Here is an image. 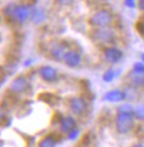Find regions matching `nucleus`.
<instances>
[{"label": "nucleus", "mask_w": 144, "mask_h": 147, "mask_svg": "<svg viewBox=\"0 0 144 147\" xmlns=\"http://www.w3.org/2000/svg\"><path fill=\"white\" fill-rule=\"evenodd\" d=\"M66 47L62 44H55L51 49V55L56 61H64V57L66 54Z\"/></svg>", "instance_id": "11"}, {"label": "nucleus", "mask_w": 144, "mask_h": 147, "mask_svg": "<svg viewBox=\"0 0 144 147\" xmlns=\"http://www.w3.org/2000/svg\"><path fill=\"white\" fill-rule=\"evenodd\" d=\"M133 71H135V73L138 74H142V75H144V63L142 61V63H140V61H138V63H135L134 65H133V69H132Z\"/></svg>", "instance_id": "18"}, {"label": "nucleus", "mask_w": 144, "mask_h": 147, "mask_svg": "<svg viewBox=\"0 0 144 147\" xmlns=\"http://www.w3.org/2000/svg\"><path fill=\"white\" fill-rule=\"evenodd\" d=\"M69 108H70V111L76 114V115H80L82 114L86 109H87V104H86V101L82 98H73L70 101H69Z\"/></svg>", "instance_id": "7"}, {"label": "nucleus", "mask_w": 144, "mask_h": 147, "mask_svg": "<svg viewBox=\"0 0 144 147\" xmlns=\"http://www.w3.org/2000/svg\"><path fill=\"white\" fill-rule=\"evenodd\" d=\"M105 100L109 102H121L125 100L124 90H119V89L110 90L105 94Z\"/></svg>", "instance_id": "9"}, {"label": "nucleus", "mask_w": 144, "mask_h": 147, "mask_svg": "<svg viewBox=\"0 0 144 147\" xmlns=\"http://www.w3.org/2000/svg\"><path fill=\"white\" fill-rule=\"evenodd\" d=\"M57 142L52 137V136H46L44 137L42 141L40 142V146H44V147H49V146H55Z\"/></svg>", "instance_id": "16"}, {"label": "nucleus", "mask_w": 144, "mask_h": 147, "mask_svg": "<svg viewBox=\"0 0 144 147\" xmlns=\"http://www.w3.org/2000/svg\"><path fill=\"white\" fill-rule=\"evenodd\" d=\"M82 55L78 52H76V51H68V52H66L65 57H64L65 64L68 67H72V68L79 66L80 63H82Z\"/></svg>", "instance_id": "6"}, {"label": "nucleus", "mask_w": 144, "mask_h": 147, "mask_svg": "<svg viewBox=\"0 0 144 147\" xmlns=\"http://www.w3.org/2000/svg\"><path fill=\"white\" fill-rule=\"evenodd\" d=\"M76 129V121L73 117H64L61 120V131L63 133H69Z\"/></svg>", "instance_id": "12"}, {"label": "nucleus", "mask_w": 144, "mask_h": 147, "mask_svg": "<svg viewBox=\"0 0 144 147\" xmlns=\"http://www.w3.org/2000/svg\"><path fill=\"white\" fill-rule=\"evenodd\" d=\"M103 56H105V59L107 63L109 64H117L119 63L122 57H123V53L122 51L118 47H114V46H110V47H107L103 52Z\"/></svg>", "instance_id": "4"}, {"label": "nucleus", "mask_w": 144, "mask_h": 147, "mask_svg": "<svg viewBox=\"0 0 144 147\" xmlns=\"http://www.w3.org/2000/svg\"><path fill=\"white\" fill-rule=\"evenodd\" d=\"M31 9L30 7L28 6H16L14 7V10H13V14L12 18L18 21V22H21L23 23L25 22L29 18H31Z\"/></svg>", "instance_id": "5"}, {"label": "nucleus", "mask_w": 144, "mask_h": 147, "mask_svg": "<svg viewBox=\"0 0 144 147\" xmlns=\"http://www.w3.org/2000/svg\"><path fill=\"white\" fill-rule=\"evenodd\" d=\"M141 59H142V61L144 63V53H142V54H141Z\"/></svg>", "instance_id": "23"}, {"label": "nucleus", "mask_w": 144, "mask_h": 147, "mask_svg": "<svg viewBox=\"0 0 144 147\" xmlns=\"http://www.w3.org/2000/svg\"><path fill=\"white\" fill-rule=\"evenodd\" d=\"M40 76L45 81L52 82L58 78V73H57L56 69L52 66H43V67L40 68Z\"/></svg>", "instance_id": "8"}, {"label": "nucleus", "mask_w": 144, "mask_h": 147, "mask_svg": "<svg viewBox=\"0 0 144 147\" xmlns=\"http://www.w3.org/2000/svg\"><path fill=\"white\" fill-rule=\"evenodd\" d=\"M95 38L102 44H110L114 41V32L108 26L99 28L94 32Z\"/></svg>", "instance_id": "3"}, {"label": "nucleus", "mask_w": 144, "mask_h": 147, "mask_svg": "<svg viewBox=\"0 0 144 147\" xmlns=\"http://www.w3.org/2000/svg\"><path fill=\"white\" fill-rule=\"evenodd\" d=\"M116 77H117V73H116V70H113V69H109V70H107L106 73L103 74L102 79H103V81H106V82H111Z\"/></svg>", "instance_id": "17"}, {"label": "nucleus", "mask_w": 144, "mask_h": 147, "mask_svg": "<svg viewBox=\"0 0 144 147\" xmlns=\"http://www.w3.org/2000/svg\"><path fill=\"white\" fill-rule=\"evenodd\" d=\"M134 113L132 112H123V111H118V114L116 117V129L119 134H128L130 133L134 125Z\"/></svg>", "instance_id": "1"}, {"label": "nucleus", "mask_w": 144, "mask_h": 147, "mask_svg": "<svg viewBox=\"0 0 144 147\" xmlns=\"http://www.w3.org/2000/svg\"><path fill=\"white\" fill-rule=\"evenodd\" d=\"M59 5H63V6H67V5H70L74 0H56Z\"/></svg>", "instance_id": "21"}, {"label": "nucleus", "mask_w": 144, "mask_h": 147, "mask_svg": "<svg viewBox=\"0 0 144 147\" xmlns=\"http://www.w3.org/2000/svg\"><path fill=\"white\" fill-rule=\"evenodd\" d=\"M124 5L128 8H135L137 7L135 0H124Z\"/></svg>", "instance_id": "20"}, {"label": "nucleus", "mask_w": 144, "mask_h": 147, "mask_svg": "<svg viewBox=\"0 0 144 147\" xmlns=\"http://www.w3.org/2000/svg\"><path fill=\"white\" fill-rule=\"evenodd\" d=\"M128 78L130 80V84L135 88H142L144 87V75L138 74L135 71H130L128 75Z\"/></svg>", "instance_id": "13"}, {"label": "nucleus", "mask_w": 144, "mask_h": 147, "mask_svg": "<svg viewBox=\"0 0 144 147\" xmlns=\"http://www.w3.org/2000/svg\"><path fill=\"white\" fill-rule=\"evenodd\" d=\"M112 22V14L108 10H100L94 13L90 18V24L97 28H106Z\"/></svg>", "instance_id": "2"}, {"label": "nucleus", "mask_w": 144, "mask_h": 147, "mask_svg": "<svg viewBox=\"0 0 144 147\" xmlns=\"http://www.w3.org/2000/svg\"><path fill=\"white\" fill-rule=\"evenodd\" d=\"M28 88V81L24 77H18L13 80L10 85V89L11 91L20 93V92H23Z\"/></svg>", "instance_id": "10"}, {"label": "nucleus", "mask_w": 144, "mask_h": 147, "mask_svg": "<svg viewBox=\"0 0 144 147\" xmlns=\"http://www.w3.org/2000/svg\"><path fill=\"white\" fill-rule=\"evenodd\" d=\"M31 19L32 21L34 22V23H41V22H43L44 20H45V12H44V10H41V9H35V10H33L31 13Z\"/></svg>", "instance_id": "14"}, {"label": "nucleus", "mask_w": 144, "mask_h": 147, "mask_svg": "<svg viewBox=\"0 0 144 147\" xmlns=\"http://www.w3.org/2000/svg\"><path fill=\"white\" fill-rule=\"evenodd\" d=\"M134 117L139 121H144V103L139 104L137 108H134Z\"/></svg>", "instance_id": "15"}, {"label": "nucleus", "mask_w": 144, "mask_h": 147, "mask_svg": "<svg viewBox=\"0 0 144 147\" xmlns=\"http://www.w3.org/2000/svg\"><path fill=\"white\" fill-rule=\"evenodd\" d=\"M78 135H79V131H78V129H72L68 133V140L74 141V140H76V138L78 137Z\"/></svg>", "instance_id": "19"}, {"label": "nucleus", "mask_w": 144, "mask_h": 147, "mask_svg": "<svg viewBox=\"0 0 144 147\" xmlns=\"http://www.w3.org/2000/svg\"><path fill=\"white\" fill-rule=\"evenodd\" d=\"M138 7H139V9H140V10L144 11V0H139Z\"/></svg>", "instance_id": "22"}]
</instances>
